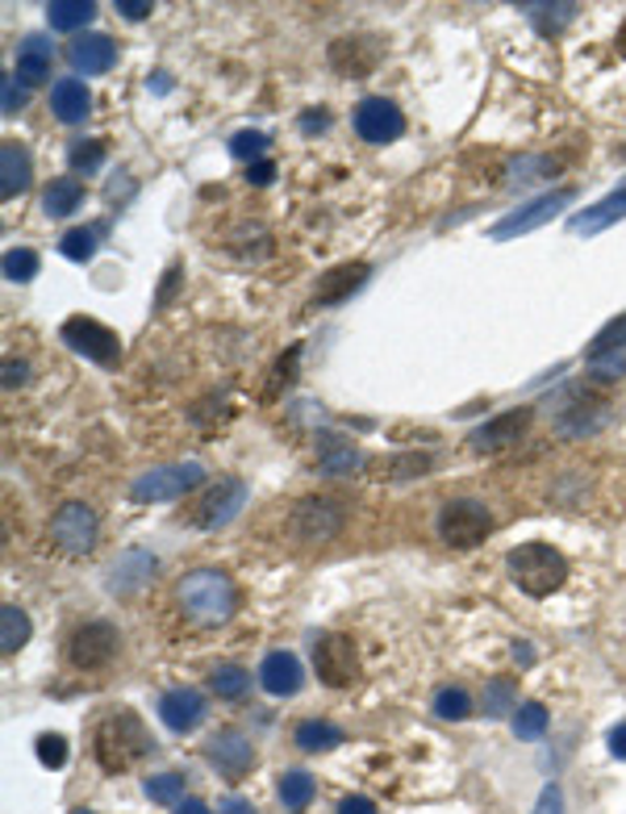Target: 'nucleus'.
Returning a JSON list of instances; mask_svg holds the SVG:
<instances>
[{
	"instance_id": "f257e3e1",
	"label": "nucleus",
	"mask_w": 626,
	"mask_h": 814,
	"mask_svg": "<svg viewBox=\"0 0 626 814\" xmlns=\"http://www.w3.org/2000/svg\"><path fill=\"white\" fill-rule=\"evenodd\" d=\"M151 747H155V740L134 710H109L93 731L96 765L105 772H130Z\"/></svg>"
},
{
	"instance_id": "f03ea898",
	"label": "nucleus",
	"mask_w": 626,
	"mask_h": 814,
	"mask_svg": "<svg viewBox=\"0 0 626 814\" xmlns=\"http://www.w3.org/2000/svg\"><path fill=\"white\" fill-rule=\"evenodd\" d=\"M180 605H185V614L192 623H201V627H222L234 614V605H238V593H234V585L226 573H217V568H197V573H188L185 581H180Z\"/></svg>"
},
{
	"instance_id": "7ed1b4c3",
	"label": "nucleus",
	"mask_w": 626,
	"mask_h": 814,
	"mask_svg": "<svg viewBox=\"0 0 626 814\" xmlns=\"http://www.w3.org/2000/svg\"><path fill=\"white\" fill-rule=\"evenodd\" d=\"M510 577L522 593L547 598L568 581V559L559 556L552 543H522L510 552Z\"/></svg>"
},
{
	"instance_id": "20e7f679",
	"label": "nucleus",
	"mask_w": 626,
	"mask_h": 814,
	"mask_svg": "<svg viewBox=\"0 0 626 814\" xmlns=\"http://www.w3.org/2000/svg\"><path fill=\"white\" fill-rule=\"evenodd\" d=\"M247 506V485L238 476H226V481H213L197 493V502L185 510V522L197 527V531H217L226 527L234 514Z\"/></svg>"
},
{
	"instance_id": "39448f33",
	"label": "nucleus",
	"mask_w": 626,
	"mask_h": 814,
	"mask_svg": "<svg viewBox=\"0 0 626 814\" xmlns=\"http://www.w3.org/2000/svg\"><path fill=\"white\" fill-rule=\"evenodd\" d=\"M488 531H493V518L481 502L472 497H460V502H447L439 514V535L447 547L456 552H472L476 543H485Z\"/></svg>"
},
{
	"instance_id": "423d86ee",
	"label": "nucleus",
	"mask_w": 626,
	"mask_h": 814,
	"mask_svg": "<svg viewBox=\"0 0 626 814\" xmlns=\"http://www.w3.org/2000/svg\"><path fill=\"white\" fill-rule=\"evenodd\" d=\"M117 630L109 623H84L68 639V660L75 673H105L117 660Z\"/></svg>"
},
{
	"instance_id": "0eeeda50",
	"label": "nucleus",
	"mask_w": 626,
	"mask_h": 814,
	"mask_svg": "<svg viewBox=\"0 0 626 814\" xmlns=\"http://www.w3.org/2000/svg\"><path fill=\"white\" fill-rule=\"evenodd\" d=\"M314 669H318V681H326L330 689H351L359 681V651H355V639L351 635H322L318 648H314Z\"/></svg>"
},
{
	"instance_id": "6e6552de",
	"label": "nucleus",
	"mask_w": 626,
	"mask_h": 814,
	"mask_svg": "<svg viewBox=\"0 0 626 814\" xmlns=\"http://www.w3.org/2000/svg\"><path fill=\"white\" fill-rule=\"evenodd\" d=\"M201 481H205V468L201 464H163L142 472L139 481H134V488H130V497L134 502H176V497H185L188 488H197Z\"/></svg>"
},
{
	"instance_id": "1a4fd4ad",
	"label": "nucleus",
	"mask_w": 626,
	"mask_h": 814,
	"mask_svg": "<svg viewBox=\"0 0 626 814\" xmlns=\"http://www.w3.org/2000/svg\"><path fill=\"white\" fill-rule=\"evenodd\" d=\"M59 334H63V343H68L75 355L93 359L101 368H114L117 359H121V339H117V330L93 322V318H68Z\"/></svg>"
},
{
	"instance_id": "9d476101",
	"label": "nucleus",
	"mask_w": 626,
	"mask_h": 814,
	"mask_svg": "<svg viewBox=\"0 0 626 814\" xmlns=\"http://www.w3.org/2000/svg\"><path fill=\"white\" fill-rule=\"evenodd\" d=\"M96 514L88 510V506H80V502H68L63 510L55 514V522H50V535H55V543L68 552V556H88L96 547Z\"/></svg>"
},
{
	"instance_id": "9b49d317",
	"label": "nucleus",
	"mask_w": 626,
	"mask_h": 814,
	"mask_svg": "<svg viewBox=\"0 0 626 814\" xmlns=\"http://www.w3.org/2000/svg\"><path fill=\"white\" fill-rule=\"evenodd\" d=\"M577 192L572 188H556V192H547V197H539V201H531V205H522V210H513L510 217H501L497 226H493V238H513V234H527V231H539V226H547L552 217H556L568 201H572Z\"/></svg>"
},
{
	"instance_id": "f8f14e48",
	"label": "nucleus",
	"mask_w": 626,
	"mask_h": 814,
	"mask_svg": "<svg viewBox=\"0 0 626 814\" xmlns=\"http://www.w3.org/2000/svg\"><path fill=\"white\" fill-rule=\"evenodd\" d=\"M355 130L364 142H393L405 134V117L397 109L393 101L385 96H368L355 105Z\"/></svg>"
},
{
	"instance_id": "ddd939ff",
	"label": "nucleus",
	"mask_w": 626,
	"mask_h": 814,
	"mask_svg": "<svg viewBox=\"0 0 626 814\" xmlns=\"http://www.w3.org/2000/svg\"><path fill=\"white\" fill-rule=\"evenodd\" d=\"M160 719H163V727L176 731V735L197 731V727L205 722V698H201V689H192V685L167 689L160 698Z\"/></svg>"
},
{
	"instance_id": "4468645a",
	"label": "nucleus",
	"mask_w": 626,
	"mask_h": 814,
	"mask_svg": "<svg viewBox=\"0 0 626 814\" xmlns=\"http://www.w3.org/2000/svg\"><path fill=\"white\" fill-rule=\"evenodd\" d=\"M209 765L217 768L226 781H238L256 765V747L243 731H222L217 740H209Z\"/></svg>"
},
{
	"instance_id": "2eb2a0df",
	"label": "nucleus",
	"mask_w": 626,
	"mask_h": 814,
	"mask_svg": "<svg viewBox=\"0 0 626 814\" xmlns=\"http://www.w3.org/2000/svg\"><path fill=\"white\" fill-rule=\"evenodd\" d=\"M527 426H531V410L518 405V410H506V414H497L493 422H485L481 430H472L468 447L472 451H501V447H513Z\"/></svg>"
},
{
	"instance_id": "dca6fc26",
	"label": "nucleus",
	"mask_w": 626,
	"mask_h": 814,
	"mask_svg": "<svg viewBox=\"0 0 626 814\" xmlns=\"http://www.w3.org/2000/svg\"><path fill=\"white\" fill-rule=\"evenodd\" d=\"M259 681H263V689H268L272 698H293L305 681L302 660H297L293 651H272V656H263V664H259Z\"/></svg>"
},
{
	"instance_id": "f3484780",
	"label": "nucleus",
	"mask_w": 626,
	"mask_h": 814,
	"mask_svg": "<svg viewBox=\"0 0 626 814\" xmlns=\"http://www.w3.org/2000/svg\"><path fill=\"white\" fill-rule=\"evenodd\" d=\"M68 59L75 71L101 75V71H109L117 63V47L114 38H105V34H84V38H71L68 43Z\"/></svg>"
},
{
	"instance_id": "a211bd4d",
	"label": "nucleus",
	"mask_w": 626,
	"mask_h": 814,
	"mask_svg": "<svg viewBox=\"0 0 626 814\" xmlns=\"http://www.w3.org/2000/svg\"><path fill=\"white\" fill-rule=\"evenodd\" d=\"M371 276L368 263H339V268H330L322 280H318V293H314V302L318 305H339L347 302L351 293H359L364 288V280Z\"/></svg>"
},
{
	"instance_id": "6ab92c4d",
	"label": "nucleus",
	"mask_w": 626,
	"mask_h": 814,
	"mask_svg": "<svg viewBox=\"0 0 626 814\" xmlns=\"http://www.w3.org/2000/svg\"><path fill=\"white\" fill-rule=\"evenodd\" d=\"M34 180V163L22 142H0V197L13 201Z\"/></svg>"
},
{
	"instance_id": "aec40b11",
	"label": "nucleus",
	"mask_w": 626,
	"mask_h": 814,
	"mask_svg": "<svg viewBox=\"0 0 626 814\" xmlns=\"http://www.w3.org/2000/svg\"><path fill=\"white\" fill-rule=\"evenodd\" d=\"M623 217H626V185L618 188V192H610L605 201H598V205H589L580 217H572V234L593 238V234L610 231V226H614V222H623Z\"/></svg>"
},
{
	"instance_id": "412c9836",
	"label": "nucleus",
	"mask_w": 626,
	"mask_h": 814,
	"mask_svg": "<svg viewBox=\"0 0 626 814\" xmlns=\"http://www.w3.org/2000/svg\"><path fill=\"white\" fill-rule=\"evenodd\" d=\"M297 527L309 543H326L343 527V506L339 502H305L302 514H297Z\"/></svg>"
},
{
	"instance_id": "4be33fe9",
	"label": "nucleus",
	"mask_w": 626,
	"mask_h": 814,
	"mask_svg": "<svg viewBox=\"0 0 626 814\" xmlns=\"http://www.w3.org/2000/svg\"><path fill=\"white\" fill-rule=\"evenodd\" d=\"M50 109H55V117L59 121H84L88 117V109H93V96H88V89L80 84V80H55V89H50Z\"/></svg>"
},
{
	"instance_id": "5701e85b",
	"label": "nucleus",
	"mask_w": 626,
	"mask_h": 814,
	"mask_svg": "<svg viewBox=\"0 0 626 814\" xmlns=\"http://www.w3.org/2000/svg\"><path fill=\"white\" fill-rule=\"evenodd\" d=\"M151 573H155V556L151 552H142V547H130L126 556L114 564V593H130V589H139L142 581H151Z\"/></svg>"
},
{
	"instance_id": "b1692460",
	"label": "nucleus",
	"mask_w": 626,
	"mask_h": 814,
	"mask_svg": "<svg viewBox=\"0 0 626 814\" xmlns=\"http://www.w3.org/2000/svg\"><path fill=\"white\" fill-rule=\"evenodd\" d=\"M17 80L22 84H47L50 80V43L47 38H25L17 50Z\"/></svg>"
},
{
	"instance_id": "393cba45",
	"label": "nucleus",
	"mask_w": 626,
	"mask_h": 814,
	"mask_svg": "<svg viewBox=\"0 0 626 814\" xmlns=\"http://www.w3.org/2000/svg\"><path fill=\"white\" fill-rule=\"evenodd\" d=\"M343 744V727L339 722H326V719H305L297 727V747L302 752H334Z\"/></svg>"
},
{
	"instance_id": "a878e982",
	"label": "nucleus",
	"mask_w": 626,
	"mask_h": 814,
	"mask_svg": "<svg viewBox=\"0 0 626 814\" xmlns=\"http://www.w3.org/2000/svg\"><path fill=\"white\" fill-rule=\"evenodd\" d=\"M84 205V185L80 180H50L47 197H43V210L50 213V217H68V213H75Z\"/></svg>"
},
{
	"instance_id": "bb28decb",
	"label": "nucleus",
	"mask_w": 626,
	"mask_h": 814,
	"mask_svg": "<svg viewBox=\"0 0 626 814\" xmlns=\"http://www.w3.org/2000/svg\"><path fill=\"white\" fill-rule=\"evenodd\" d=\"M314 777L305 772V768H288V772H280V802L288 806V811H305L309 802H314Z\"/></svg>"
},
{
	"instance_id": "cd10ccee",
	"label": "nucleus",
	"mask_w": 626,
	"mask_h": 814,
	"mask_svg": "<svg viewBox=\"0 0 626 814\" xmlns=\"http://www.w3.org/2000/svg\"><path fill=\"white\" fill-rule=\"evenodd\" d=\"M96 13L93 0H50L47 17H50V30H80L88 25Z\"/></svg>"
},
{
	"instance_id": "c85d7f7f",
	"label": "nucleus",
	"mask_w": 626,
	"mask_h": 814,
	"mask_svg": "<svg viewBox=\"0 0 626 814\" xmlns=\"http://www.w3.org/2000/svg\"><path fill=\"white\" fill-rule=\"evenodd\" d=\"M25 639H29V618H25L17 605H4L0 610V651L13 656V651L25 648Z\"/></svg>"
},
{
	"instance_id": "c756f323",
	"label": "nucleus",
	"mask_w": 626,
	"mask_h": 814,
	"mask_svg": "<svg viewBox=\"0 0 626 814\" xmlns=\"http://www.w3.org/2000/svg\"><path fill=\"white\" fill-rule=\"evenodd\" d=\"M623 347H626V314H618L614 322H605L602 330L593 334V343H589V364H598L605 355H618Z\"/></svg>"
},
{
	"instance_id": "7c9ffc66",
	"label": "nucleus",
	"mask_w": 626,
	"mask_h": 814,
	"mask_svg": "<svg viewBox=\"0 0 626 814\" xmlns=\"http://www.w3.org/2000/svg\"><path fill=\"white\" fill-rule=\"evenodd\" d=\"M209 685H213V694L217 698H243L247 689H251V673L247 669H238V664H217L213 669V676H209Z\"/></svg>"
},
{
	"instance_id": "2f4dec72",
	"label": "nucleus",
	"mask_w": 626,
	"mask_h": 814,
	"mask_svg": "<svg viewBox=\"0 0 626 814\" xmlns=\"http://www.w3.org/2000/svg\"><path fill=\"white\" fill-rule=\"evenodd\" d=\"M146 798L160 802V806H180L185 802V777L180 772H155L146 781Z\"/></svg>"
},
{
	"instance_id": "473e14b6",
	"label": "nucleus",
	"mask_w": 626,
	"mask_h": 814,
	"mask_svg": "<svg viewBox=\"0 0 626 814\" xmlns=\"http://www.w3.org/2000/svg\"><path fill=\"white\" fill-rule=\"evenodd\" d=\"M435 715H439V719H451V722L468 719V715H472V698H468V689H460V685L439 689V694H435Z\"/></svg>"
},
{
	"instance_id": "72a5a7b5",
	"label": "nucleus",
	"mask_w": 626,
	"mask_h": 814,
	"mask_svg": "<svg viewBox=\"0 0 626 814\" xmlns=\"http://www.w3.org/2000/svg\"><path fill=\"white\" fill-rule=\"evenodd\" d=\"M513 681L510 676H493L488 681V689H485V715L488 719H501V715H510L513 710Z\"/></svg>"
},
{
	"instance_id": "f704fd0d",
	"label": "nucleus",
	"mask_w": 626,
	"mask_h": 814,
	"mask_svg": "<svg viewBox=\"0 0 626 814\" xmlns=\"http://www.w3.org/2000/svg\"><path fill=\"white\" fill-rule=\"evenodd\" d=\"M543 731H547V710H543L539 701L518 706V715H513V735H518V740H539Z\"/></svg>"
},
{
	"instance_id": "c9c22d12",
	"label": "nucleus",
	"mask_w": 626,
	"mask_h": 814,
	"mask_svg": "<svg viewBox=\"0 0 626 814\" xmlns=\"http://www.w3.org/2000/svg\"><path fill=\"white\" fill-rule=\"evenodd\" d=\"M38 256L29 251V247H13L9 256H4V280H17V284H25V280L38 276Z\"/></svg>"
},
{
	"instance_id": "e433bc0d",
	"label": "nucleus",
	"mask_w": 626,
	"mask_h": 814,
	"mask_svg": "<svg viewBox=\"0 0 626 814\" xmlns=\"http://www.w3.org/2000/svg\"><path fill=\"white\" fill-rule=\"evenodd\" d=\"M59 251L68 259H75V263H88V259L96 256V234L93 231H68L63 238H59Z\"/></svg>"
},
{
	"instance_id": "4c0bfd02",
	"label": "nucleus",
	"mask_w": 626,
	"mask_h": 814,
	"mask_svg": "<svg viewBox=\"0 0 626 814\" xmlns=\"http://www.w3.org/2000/svg\"><path fill=\"white\" fill-rule=\"evenodd\" d=\"M268 146H272V142H268V134H259V130H243V134H234V139H231V155H234V160L259 163Z\"/></svg>"
},
{
	"instance_id": "58836bf2",
	"label": "nucleus",
	"mask_w": 626,
	"mask_h": 814,
	"mask_svg": "<svg viewBox=\"0 0 626 814\" xmlns=\"http://www.w3.org/2000/svg\"><path fill=\"white\" fill-rule=\"evenodd\" d=\"M68 160H71V167H75V172H96V167L105 163V142H96V139L75 142Z\"/></svg>"
},
{
	"instance_id": "ea45409f",
	"label": "nucleus",
	"mask_w": 626,
	"mask_h": 814,
	"mask_svg": "<svg viewBox=\"0 0 626 814\" xmlns=\"http://www.w3.org/2000/svg\"><path fill=\"white\" fill-rule=\"evenodd\" d=\"M38 760L47 768L68 765V740L63 735H38Z\"/></svg>"
},
{
	"instance_id": "a19ab883",
	"label": "nucleus",
	"mask_w": 626,
	"mask_h": 814,
	"mask_svg": "<svg viewBox=\"0 0 626 814\" xmlns=\"http://www.w3.org/2000/svg\"><path fill=\"white\" fill-rule=\"evenodd\" d=\"M430 464H435L430 456H401V460H393V464H385V476H389V481H410V476L426 472Z\"/></svg>"
},
{
	"instance_id": "79ce46f5",
	"label": "nucleus",
	"mask_w": 626,
	"mask_h": 814,
	"mask_svg": "<svg viewBox=\"0 0 626 814\" xmlns=\"http://www.w3.org/2000/svg\"><path fill=\"white\" fill-rule=\"evenodd\" d=\"M547 172H556V163L552 160H518L513 163V180L510 185H534L539 176H547Z\"/></svg>"
},
{
	"instance_id": "37998d69",
	"label": "nucleus",
	"mask_w": 626,
	"mask_h": 814,
	"mask_svg": "<svg viewBox=\"0 0 626 814\" xmlns=\"http://www.w3.org/2000/svg\"><path fill=\"white\" fill-rule=\"evenodd\" d=\"M4 117H13L17 109H25V89L17 84V75H4V96H0Z\"/></svg>"
},
{
	"instance_id": "c03bdc74",
	"label": "nucleus",
	"mask_w": 626,
	"mask_h": 814,
	"mask_svg": "<svg viewBox=\"0 0 626 814\" xmlns=\"http://www.w3.org/2000/svg\"><path fill=\"white\" fill-rule=\"evenodd\" d=\"M355 464H359V451H351V447H339V451L322 456V472H351Z\"/></svg>"
},
{
	"instance_id": "a18cd8bd",
	"label": "nucleus",
	"mask_w": 626,
	"mask_h": 814,
	"mask_svg": "<svg viewBox=\"0 0 626 814\" xmlns=\"http://www.w3.org/2000/svg\"><path fill=\"white\" fill-rule=\"evenodd\" d=\"M247 180H251V185H259V188L272 185V180H276V163H272V160L251 163V167H247Z\"/></svg>"
},
{
	"instance_id": "49530a36",
	"label": "nucleus",
	"mask_w": 626,
	"mask_h": 814,
	"mask_svg": "<svg viewBox=\"0 0 626 814\" xmlns=\"http://www.w3.org/2000/svg\"><path fill=\"white\" fill-rule=\"evenodd\" d=\"M559 811H564V793H559V786H547L543 798H539V811L534 814H559Z\"/></svg>"
},
{
	"instance_id": "de8ad7c7",
	"label": "nucleus",
	"mask_w": 626,
	"mask_h": 814,
	"mask_svg": "<svg viewBox=\"0 0 626 814\" xmlns=\"http://www.w3.org/2000/svg\"><path fill=\"white\" fill-rule=\"evenodd\" d=\"M117 13H126L130 22H142V17H151V0H117Z\"/></svg>"
},
{
	"instance_id": "09e8293b",
	"label": "nucleus",
	"mask_w": 626,
	"mask_h": 814,
	"mask_svg": "<svg viewBox=\"0 0 626 814\" xmlns=\"http://www.w3.org/2000/svg\"><path fill=\"white\" fill-rule=\"evenodd\" d=\"M339 814H376V802L371 798H343Z\"/></svg>"
},
{
	"instance_id": "8fccbe9b",
	"label": "nucleus",
	"mask_w": 626,
	"mask_h": 814,
	"mask_svg": "<svg viewBox=\"0 0 626 814\" xmlns=\"http://www.w3.org/2000/svg\"><path fill=\"white\" fill-rule=\"evenodd\" d=\"M610 752H614L618 760H626V722H618V727L610 731Z\"/></svg>"
},
{
	"instance_id": "3c124183",
	"label": "nucleus",
	"mask_w": 626,
	"mask_h": 814,
	"mask_svg": "<svg viewBox=\"0 0 626 814\" xmlns=\"http://www.w3.org/2000/svg\"><path fill=\"white\" fill-rule=\"evenodd\" d=\"M4 385H9V389L25 385V364H13V359H4Z\"/></svg>"
},
{
	"instance_id": "603ef678",
	"label": "nucleus",
	"mask_w": 626,
	"mask_h": 814,
	"mask_svg": "<svg viewBox=\"0 0 626 814\" xmlns=\"http://www.w3.org/2000/svg\"><path fill=\"white\" fill-rule=\"evenodd\" d=\"M330 126V117L322 114V109H309V117H302V130L305 134H314V130H326Z\"/></svg>"
},
{
	"instance_id": "864d4df0",
	"label": "nucleus",
	"mask_w": 626,
	"mask_h": 814,
	"mask_svg": "<svg viewBox=\"0 0 626 814\" xmlns=\"http://www.w3.org/2000/svg\"><path fill=\"white\" fill-rule=\"evenodd\" d=\"M222 814H256V806H251L247 798H226V802H222Z\"/></svg>"
},
{
	"instance_id": "5fc2aeb1",
	"label": "nucleus",
	"mask_w": 626,
	"mask_h": 814,
	"mask_svg": "<svg viewBox=\"0 0 626 814\" xmlns=\"http://www.w3.org/2000/svg\"><path fill=\"white\" fill-rule=\"evenodd\" d=\"M176 814H209V806H205V802H197V798H188V802H180V806H176Z\"/></svg>"
},
{
	"instance_id": "6e6d98bb",
	"label": "nucleus",
	"mask_w": 626,
	"mask_h": 814,
	"mask_svg": "<svg viewBox=\"0 0 626 814\" xmlns=\"http://www.w3.org/2000/svg\"><path fill=\"white\" fill-rule=\"evenodd\" d=\"M618 50L626 55V22H623V30H618Z\"/></svg>"
},
{
	"instance_id": "4d7b16f0",
	"label": "nucleus",
	"mask_w": 626,
	"mask_h": 814,
	"mask_svg": "<svg viewBox=\"0 0 626 814\" xmlns=\"http://www.w3.org/2000/svg\"><path fill=\"white\" fill-rule=\"evenodd\" d=\"M71 814H93V811H71Z\"/></svg>"
}]
</instances>
